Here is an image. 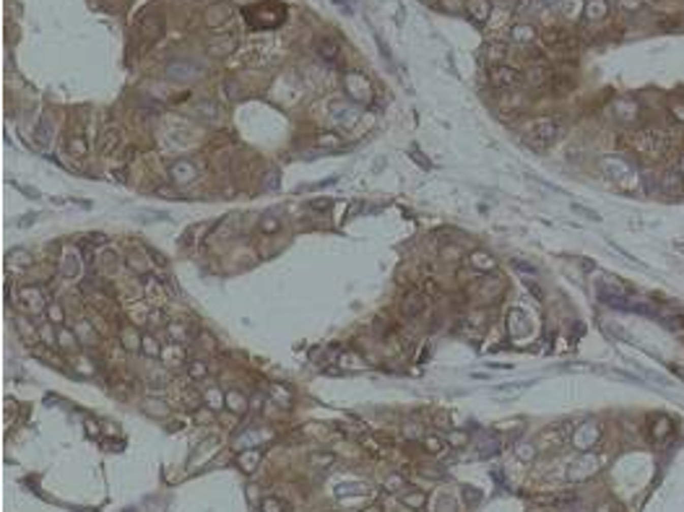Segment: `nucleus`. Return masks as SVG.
Listing matches in <instances>:
<instances>
[{
	"label": "nucleus",
	"instance_id": "864d4df0",
	"mask_svg": "<svg viewBox=\"0 0 684 512\" xmlns=\"http://www.w3.org/2000/svg\"><path fill=\"white\" fill-rule=\"evenodd\" d=\"M364 512H383V507H378V504H372V507H367Z\"/></svg>",
	"mask_w": 684,
	"mask_h": 512
},
{
	"label": "nucleus",
	"instance_id": "58836bf2",
	"mask_svg": "<svg viewBox=\"0 0 684 512\" xmlns=\"http://www.w3.org/2000/svg\"><path fill=\"white\" fill-rule=\"evenodd\" d=\"M562 39H565V34H562V31H557V29H554V31H546V34H544V42H546V44H559Z\"/></svg>",
	"mask_w": 684,
	"mask_h": 512
},
{
	"label": "nucleus",
	"instance_id": "6e6552de",
	"mask_svg": "<svg viewBox=\"0 0 684 512\" xmlns=\"http://www.w3.org/2000/svg\"><path fill=\"white\" fill-rule=\"evenodd\" d=\"M120 141H122V133L117 127H107L102 136H99V153L112 156V153L117 151V146H120Z\"/></svg>",
	"mask_w": 684,
	"mask_h": 512
},
{
	"label": "nucleus",
	"instance_id": "37998d69",
	"mask_svg": "<svg viewBox=\"0 0 684 512\" xmlns=\"http://www.w3.org/2000/svg\"><path fill=\"white\" fill-rule=\"evenodd\" d=\"M310 208L313 211H328L330 208V200H325V198L323 200H310Z\"/></svg>",
	"mask_w": 684,
	"mask_h": 512
},
{
	"label": "nucleus",
	"instance_id": "f03ea898",
	"mask_svg": "<svg viewBox=\"0 0 684 512\" xmlns=\"http://www.w3.org/2000/svg\"><path fill=\"white\" fill-rule=\"evenodd\" d=\"M344 91L349 94V99H354V102H369L372 99L369 81L362 73H357V71L344 73Z\"/></svg>",
	"mask_w": 684,
	"mask_h": 512
},
{
	"label": "nucleus",
	"instance_id": "7ed1b4c3",
	"mask_svg": "<svg viewBox=\"0 0 684 512\" xmlns=\"http://www.w3.org/2000/svg\"><path fill=\"white\" fill-rule=\"evenodd\" d=\"M489 83L494 88H513V86L523 83V76H520V71L500 62V65H492L489 68Z\"/></svg>",
	"mask_w": 684,
	"mask_h": 512
},
{
	"label": "nucleus",
	"instance_id": "f704fd0d",
	"mask_svg": "<svg viewBox=\"0 0 684 512\" xmlns=\"http://www.w3.org/2000/svg\"><path fill=\"white\" fill-rule=\"evenodd\" d=\"M551 83H554V88H557V94H567V91H570V88H572V81H570V78H559V76H557L554 81H551Z\"/></svg>",
	"mask_w": 684,
	"mask_h": 512
},
{
	"label": "nucleus",
	"instance_id": "1a4fd4ad",
	"mask_svg": "<svg viewBox=\"0 0 684 512\" xmlns=\"http://www.w3.org/2000/svg\"><path fill=\"white\" fill-rule=\"evenodd\" d=\"M167 76H169L172 81H190V78L198 76V71H195V65H190V62L174 60L169 68H167Z\"/></svg>",
	"mask_w": 684,
	"mask_h": 512
},
{
	"label": "nucleus",
	"instance_id": "0eeeda50",
	"mask_svg": "<svg viewBox=\"0 0 684 512\" xmlns=\"http://www.w3.org/2000/svg\"><path fill=\"white\" fill-rule=\"evenodd\" d=\"M315 50H318V55H320V60H325V62H338V57H341V47H338V42L336 39H328V37H320L318 42H315Z\"/></svg>",
	"mask_w": 684,
	"mask_h": 512
},
{
	"label": "nucleus",
	"instance_id": "a18cd8bd",
	"mask_svg": "<svg viewBox=\"0 0 684 512\" xmlns=\"http://www.w3.org/2000/svg\"><path fill=\"white\" fill-rule=\"evenodd\" d=\"M336 6L344 8V13H354V0H333Z\"/></svg>",
	"mask_w": 684,
	"mask_h": 512
},
{
	"label": "nucleus",
	"instance_id": "4468645a",
	"mask_svg": "<svg viewBox=\"0 0 684 512\" xmlns=\"http://www.w3.org/2000/svg\"><path fill=\"white\" fill-rule=\"evenodd\" d=\"M330 109H333V117H336L341 125H351V122L357 120V109L349 107V104H338V102H333V104H330Z\"/></svg>",
	"mask_w": 684,
	"mask_h": 512
},
{
	"label": "nucleus",
	"instance_id": "6e6d98bb",
	"mask_svg": "<svg viewBox=\"0 0 684 512\" xmlns=\"http://www.w3.org/2000/svg\"><path fill=\"white\" fill-rule=\"evenodd\" d=\"M674 112H676V117H681V120H684V107H676Z\"/></svg>",
	"mask_w": 684,
	"mask_h": 512
},
{
	"label": "nucleus",
	"instance_id": "5fc2aeb1",
	"mask_svg": "<svg viewBox=\"0 0 684 512\" xmlns=\"http://www.w3.org/2000/svg\"><path fill=\"white\" fill-rule=\"evenodd\" d=\"M539 3H541V6H546V8H549V6H554V3H557V0H539Z\"/></svg>",
	"mask_w": 684,
	"mask_h": 512
},
{
	"label": "nucleus",
	"instance_id": "cd10ccee",
	"mask_svg": "<svg viewBox=\"0 0 684 512\" xmlns=\"http://www.w3.org/2000/svg\"><path fill=\"white\" fill-rule=\"evenodd\" d=\"M434 512H458L453 497H450V494H443V497L437 499V509H434Z\"/></svg>",
	"mask_w": 684,
	"mask_h": 512
},
{
	"label": "nucleus",
	"instance_id": "4d7b16f0",
	"mask_svg": "<svg viewBox=\"0 0 684 512\" xmlns=\"http://www.w3.org/2000/svg\"><path fill=\"white\" fill-rule=\"evenodd\" d=\"M679 174H684V156L679 159Z\"/></svg>",
	"mask_w": 684,
	"mask_h": 512
},
{
	"label": "nucleus",
	"instance_id": "c85d7f7f",
	"mask_svg": "<svg viewBox=\"0 0 684 512\" xmlns=\"http://www.w3.org/2000/svg\"><path fill=\"white\" fill-rule=\"evenodd\" d=\"M57 338H60V343H63V346H68V348H76V336H73L71 330L60 328V330H57Z\"/></svg>",
	"mask_w": 684,
	"mask_h": 512
},
{
	"label": "nucleus",
	"instance_id": "f257e3e1",
	"mask_svg": "<svg viewBox=\"0 0 684 512\" xmlns=\"http://www.w3.org/2000/svg\"><path fill=\"white\" fill-rule=\"evenodd\" d=\"M557 136H559V122L551 120V117H539L531 125L528 141H531L534 146H539V148H546V146H551L557 141Z\"/></svg>",
	"mask_w": 684,
	"mask_h": 512
},
{
	"label": "nucleus",
	"instance_id": "2eb2a0df",
	"mask_svg": "<svg viewBox=\"0 0 684 512\" xmlns=\"http://www.w3.org/2000/svg\"><path fill=\"white\" fill-rule=\"evenodd\" d=\"M162 29H164V18H162V13H153V16H148V21L143 24V37H146V39H157V37L162 34Z\"/></svg>",
	"mask_w": 684,
	"mask_h": 512
},
{
	"label": "nucleus",
	"instance_id": "f8f14e48",
	"mask_svg": "<svg viewBox=\"0 0 684 512\" xmlns=\"http://www.w3.org/2000/svg\"><path fill=\"white\" fill-rule=\"evenodd\" d=\"M466 11L474 21H487L489 18V0H466Z\"/></svg>",
	"mask_w": 684,
	"mask_h": 512
},
{
	"label": "nucleus",
	"instance_id": "b1692460",
	"mask_svg": "<svg viewBox=\"0 0 684 512\" xmlns=\"http://www.w3.org/2000/svg\"><path fill=\"white\" fill-rule=\"evenodd\" d=\"M471 265H474V268L487 271V268H494V260H492L487 252H474V255H471Z\"/></svg>",
	"mask_w": 684,
	"mask_h": 512
},
{
	"label": "nucleus",
	"instance_id": "7c9ffc66",
	"mask_svg": "<svg viewBox=\"0 0 684 512\" xmlns=\"http://www.w3.org/2000/svg\"><path fill=\"white\" fill-rule=\"evenodd\" d=\"M206 374H208V367H206L203 362H195V364H190V377H195V380H203Z\"/></svg>",
	"mask_w": 684,
	"mask_h": 512
},
{
	"label": "nucleus",
	"instance_id": "6ab92c4d",
	"mask_svg": "<svg viewBox=\"0 0 684 512\" xmlns=\"http://www.w3.org/2000/svg\"><path fill=\"white\" fill-rule=\"evenodd\" d=\"M534 37H536V31H534V26H528V24H520V26H515V29L510 31V39H513V42H518V44L531 42Z\"/></svg>",
	"mask_w": 684,
	"mask_h": 512
},
{
	"label": "nucleus",
	"instance_id": "473e14b6",
	"mask_svg": "<svg viewBox=\"0 0 684 512\" xmlns=\"http://www.w3.org/2000/svg\"><path fill=\"white\" fill-rule=\"evenodd\" d=\"M68 148L76 153V156H83V153H86V143H83V138H71V141H68Z\"/></svg>",
	"mask_w": 684,
	"mask_h": 512
},
{
	"label": "nucleus",
	"instance_id": "ea45409f",
	"mask_svg": "<svg viewBox=\"0 0 684 512\" xmlns=\"http://www.w3.org/2000/svg\"><path fill=\"white\" fill-rule=\"evenodd\" d=\"M206 400H208L211 408H219V406H222V395H219V390H208V393H206Z\"/></svg>",
	"mask_w": 684,
	"mask_h": 512
},
{
	"label": "nucleus",
	"instance_id": "c9c22d12",
	"mask_svg": "<svg viewBox=\"0 0 684 512\" xmlns=\"http://www.w3.org/2000/svg\"><path fill=\"white\" fill-rule=\"evenodd\" d=\"M487 55H489V60H492L494 65H500V60H502V55H505V47H502V44H492Z\"/></svg>",
	"mask_w": 684,
	"mask_h": 512
},
{
	"label": "nucleus",
	"instance_id": "aec40b11",
	"mask_svg": "<svg viewBox=\"0 0 684 512\" xmlns=\"http://www.w3.org/2000/svg\"><path fill=\"white\" fill-rule=\"evenodd\" d=\"M227 406L232 411H237V413H245L247 411V400H245V395H242V393L232 390V393H227Z\"/></svg>",
	"mask_w": 684,
	"mask_h": 512
},
{
	"label": "nucleus",
	"instance_id": "72a5a7b5",
	"mask_svg": "<svg viewBox=\"0 0 684 512\" xmlns=\"http://www.w3.org/2000/svg\"><path fill=\"white\" fill-rule=\"evenodd\" d=\"M333 460H336L333 455H313V458H310V463L318 465V468H328V465L333 463Z\"/></svg>",
	"mask_w": 684,
	"mask_h": 512
},
{
	"label": "nucleus",
	"instance_id": "c756f323",
	"mask_svg": "<svg viewBox=\"0 0 684 512\" xmlns=\"http://www.w3.org/2000/svg\"><path fill=\"white\" fill-rule=\"evenodd\" d=\"M528 81H531L534 86H541L546 81V68H531V73H528Z\"/></svg>",
	"mask_w": 684,
	"mask_h": 512
},
{
	"label": "nucleus",
	"instance_id": "393cba45",
	"mask_svg": "<svg viewBox=\"0 0 684 512\" xmlns=\"http://www.w3.org/2000/svg\"><path fill=\"white\" fill-rule=\"evenodd\" d=\"M318 146L320 148H338L341 146V138L336 136V133H320V136H318Z\"/></svg>",
	"mask_w": 684,
	"mask_h": 512
},
{
	"label": "nucleus",
	"instance_id": "49530a36",
	"mask_svg": "<svg viewBox=\"0 0 684 512\" xmlns=\"http://www.w3.org/2000/svg\"><path fill=\"white\" fill-rule=\"evenodd\" d=\"M619 6L625 8V11H637L640 8V0H619Z\"/></svg>",
	"mask_w": 684,
	"mask_h": 512
},
{
	"label": "nucleus",
	"instance_id": "c03bdc74",
	"mask_svg": "<svg viewBox=\"0 0 684 512\" xmlns=\"http://www.w3.org/2000/svg\"><path fill=\"white\" fill-rule=\"evenodd\" d=\"M401 484H403V478H401V476H390V478H388V484H385V489H388V492H395V489H398Z\"/></svg>",
	"mask_w": 684,
	"mask_h": 512
},
{
	"label": "nucleus",
	"instance_id": "ddd939ff",
	"mask_svg": "<svg viewBox=\"0 0 684 512\" xmlns=\"http://www.w3.org/2000/svg\"><path fill=\"white\" fill-rule=\"evenodd\" d=\"M208 50L213 52V55H229L232 50H237V37H216L211 44H208Z\"/></svg>",
	"mask_w": 684,
	"mask_h": 512
},
{
	"label": "nucleus",
	"instance_id": "423d86ee",
	"mask_svg": "<svg viewBox=\"0 0 684 512\" xmlns=\"http://www.w3.org/2000/svg\"><path fill=\"white\" fill-rule=\"evenodd\" d=\"M427 307V294H419V292H411L403 302H401V315L403 317H416L422 315Z\"/></svg>",
	"mask_w": 684,
	"mask_h": 512
},
{
	"label": "nucleus",
	"instance_id": "79ce46f5",
	"mask_svg": "<svg viewBox=\"0 0 684 512\" xmlns=\"http://www.w3.org/2000/svg\"><path fill=\"white\" fill-rule=\"evenodd\" d=\"M513 268H518V271H523V273H531V276L536 273L534 265H531V263H523V260H513Z\"/></svg>",
	"mask_w": 684,
	"mask_h": 512
},
{
	"label": "nucleus",
	"instance_id": "dca6fc26",
	"mask_svg": "<svg viewBox=\"0 0 684 512\" xmlns=\"http://www.w3.org/2000/svg\"><path fill=\"white\" fill-rule=\"evenodd\" d=\"M531 330V325H528L525 315L520 312V309H513L510 312V333L513 336H525V333Z\"/></svg>",
	"mask_w": 684,
	"mask_h": 512
},
{
	"label": "nucleus",
	"instance_id": "39448f33",
	"mask_svg": "<svg viewBox=\"0 0 684 512\" xmlns=\"http://www.w3.org/2000/svg\"><path fill=\"white\" fill-rule=\"evenodd\" d=\"M596 439H599V427L593 424V421H585V424H580L575 429V434H572V442H575V447L578 450H588L590 444H596Z\"/></svg>",
	"mask_w": 684,
	"mask_h": 512
},
{
	"label": "nucleus",
	"instance_id": "bb28decb",
	"mask_svg": "<svg viewBox=\"0 0 684 512\" xmlns=\"http://www.w3.org/2000/svg\"><path fill=\"white\" fill-rule=\"evenodd\" d=\"M141 346H143V354H146V356H159V354H162L159 343L153 341L151 336H143V338H141Z\"/></svg>",
	"mask_w": 684,
	"mask_h": 512
},
{
	"label": "nucleus",
	"instance_id": "a211bd4d",
	"mask_svg": "<svg viewBox=\"0 0 684 512\" xmlns=\"http://www.w3.org/2000/svg\"><path fill=\"white\" fill-rule=\"evenodd\" d=\"M60 271H63V276H65V278H76V276H78V271H81V265H78V255H76V252H65Z\"/></svg>",
	"mask_w": 684,
	"mask_h": 512
},
{
	"label": "nucleus",
	"instance_id": "5701e85b",
	"mask_svg": "<svg viewBox=\"0 0 684 512\" xmlns=\"http://www.w3.org/2000/svg\"><path fill=\"white\" fill-rule=\"evenodd\" d=\"M661 187H664L669 195H679V187H681L679 185V172H666L664 174V185Z\"/></svg>",
	"mask_w": 684,
	"mask_h": 512
},
{
	"label": "nucleus",
	"instance_id": "8fccbe9b",
	"mask_svg": "<svg viewBox=\"0 0 684 512\" xmlns=\"http://www.w3.org/2000/svg\"><path fill=\"white\" fill-rule=\"evenodd\" d=\"M276 227H278V224H276V221H273V218H268V221H263V232H273Z\"/></svg>",
	"mask_w": 684,
	"mask_h": 512
},
{
	"label": "nucleus",
	"instance_id": "09e8293b",
	"mask_svg": "<svg viewBox=\"0 0 684 512\" xmlns=\"http://www.w3.org/2000/svg\"><path fill=\"white\" fill-rule=\"evenodd\" d=\"M50 312H52L55 323H63V309H60V307H55V304H52V307H50Z\"/></svg>",
	"mask_w": 684,
	"mask_h": 512
},
{
	"label": "nucleus",
	"instance_id": "4c0bfd02",
	"mask_svg": "<svg viewBox=\"0 0 684 512\" xmlns=\"http://www.w3.org/2000/svg\"><path fill=\"white\" fill-rule=\"evenodd\" d=\"M424 447H427L429 453H437V450H440V437L427 434V437H424Z\"/></svg>",
	"mask_w": 684,
	"mask_h": 512
},
{
	"label": "nucleus",
	"instance_id": "3c124183",
	"mask_svg": "<svg viewBox=\"0 0 684 512\" xmlns=\"http://www.w3.org/2000/svg\"><path fill=\"white\" fill-rule=\"evenodd\" d=\"M89 242H94V244H104V242H107V237H104V234H91V237H89Z\"/></svg>",
	"mask_w": 684,
	"mask_h": 512
},
{
	"label": "nucleus",
	"instance_id": "20e7f679",
	"mask_svg": "<svg viewBox=\"0 0 684 512\" xmlns=\"http://www.w3.org/2000/svg\"><path fill=\"white\" fill-rule=\"evenodd\" d=\"M169 177H172V182H177V185H188L198 177V167L193 162H188V159H177L169 167Z\"/></svg>",
	"mask_w": 684,
	"mask_h": 512
},
{
	"label": "nucleus",
	"instance_id": "de8ad7c7",
	"mask_svg": "<svg viewBox=\"0 0 684 512\" xmlns=\"http://www.w3.org/2000/svg\"><path fill=\"white\" fill-rule=\"evenodd\" d=\"M525 286H528V289H531V292H534V297H536V299H544V292H541V289H539V286H536L534 281H525Z\"/></svg>",
	"mask_w": 684,
	"mask_h": 512
},
{
	"label": "nucleus",
	"instance_id": "2f4dec72",
	"mask_svg": "<svg viewBox=\"0 0 684 512\" xmlns=\"http://www.w3.org/2000/svg\"><path fill=\"white\" fill-rule=\"evenodd\" d=\"M572 211H575V213H580V216H583V218H588V221H601V216H599V213H596V211H590V208H585V206H578V203H575V206H572Z\"/></svg>",
	"mask_w": 684,
	"mask_h": 512
},
{
	"label": "nucleus",
	"instance_id": "4be33fe9",
	"mask_svg": "<svg viewBox=\"0 0 684 512\" xmlns=\"http://www.w3.org/2000/svg\"><path fill=\"white\" fill-rule=\"evenodd\" d=\"M401 502H403L406 507H411V509H424L427 497H424V492H409V494L401 497Z\"/></svg>",
	"mask_w": 684,
	"mask_h": 512
},
{
	"label": "nucleus",
	"instance_id": "f3484780",
	"mask_svg": "<svg viewBox=\"0 0 684 512\" xmlns=\"http://www.w3.org/2000/svg\"><path fill=\"white\" fill-rule=\"evenodd\" d=\"M50 138H52V133H50V122L42 117L39 120V125L34 127V143H37V148H47L50 146Z\"/></svg>",
	"mask_w": 684,
	"mask_h": 512
},
{
	"label": "nucleus",
	"instance_id": "a19ab883",
	"mask_svg": "<svg viewBox=\"0 0 684 512\" xmlns=\"http://www.w3.org/2000/svg\"><path fill=\"white\" fill-rule=\"evenodd\" d=\"M195 109H203V112H201V115H203V117H208V120H213V117L219 115V109H216L213 104H198Z\"/></svg>",
	"mask_w": 684,
	"mask_h": 512
},
{
	"label": "nucleus",
	"instance_id": "a878e982",
	"mask_svg": "<svg viewBox=\"0 0 684 512\" xmlns=\"http://www.w3.org/2000/svg\"><path fill=\"white\" fill-rule=\"evenodd\" d=\"M258 460H260L258 450H253V453H242V455H239V465H242V471H253Z\"/></svg>",
	"mask_w": 684,
	"mask_h": 512
},
{
	"label": "nucleus",
	"instance_id": "9b49d317",
	"mask_svg": "<svg viewBox=\"0 0 684 512\" xmlns=\"http://www.w3.org/2000/svg\"><path fill=\"white\" fill-rule=\"evenodd\" d=\"M229 16H232V8L229 6H211L206 11V24L213 26V29H219L224 21H229Z\"/></svg>",
	"mask_w": 684,
	"mask_h": 512
},
{
	"label": "nucleus",
	"instance_id": "603ef678",
	"mask_svg": "<svg viewBox=\"0 0 684 512\" xmlns=\"http://www.w3.org/2000/svg\"><path fill=\"white\" fill-rule=\"evenodd\" d=\"M450 442L455 444V447H460V442H463V434H450Z\"/></svg>",
	"mask_w": 684,
	"mask_h": 512
},
{
	"label": "nucleus",
	"instance_id": "412c9836",
	"mask_svg": "<svg viewBox=\"0 0 684 512\" xmlns=\"http://www.w3.org/2000/svg\"><path fill=\"white\" fill-rule=\"evenodd\" d=\"M609 13V8H606V0H590L588 3V8H585V18H604Z\"/></svg>",
	"mask_w": 684,
	"mask_h": 512
},
{
	"label": "nucleus",
	"instance_id": "9d476101",
	"mask_svg": "<svg viewBox=\"0 0 684 512\" xmlns=\"http://www.w3.org/2000/svg\"><path fill=\"white\" fill-rule=\"evenodd\" d=\"M604 169L611 180H625L627 174H632V167L625 159H604Z\"/></svg>",
	"mask_w": 684,
	"mask_h": 512
},
{
	"label": "nucleus",
	"instance_id": "e433bc0d",
	"mask_svg": "<svg viewBox=\"0 0 684 512\" xmlns=\"http://www.w3.org/2000/svg\"><path fill=\"white\" fill-rule=\"evenodd\" d=\"M463 499H466L469 504H476V502L481 499V492H476V489L466 486V489H463Z\"/></svg>",
	"mask_w": 684,
	"mask_h": 512
}]
</instances>
